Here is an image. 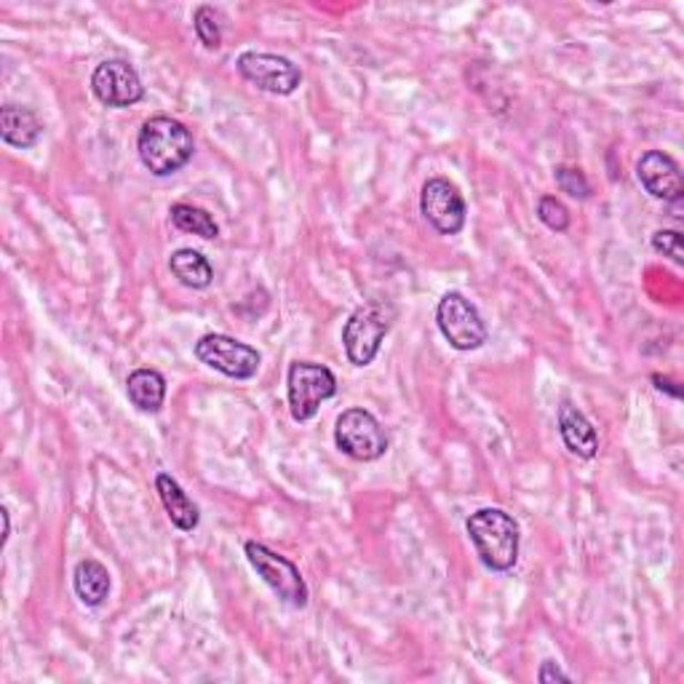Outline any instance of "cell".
I'll list each match as a JSON object with an SVG mask.
<instances>
[{
    "instance_id": "5",
    "label": "cell",
    "mask_w": 684,
    "mask_h": 684,
    "mask_svg": "<svg viewBox=\"0 0 684 684\" xmlns=\"http://www.w3.org/2000/svg\"><path fill=\"white\" fill-rule=\"evenodd\" d=\"M249 564H252L256 575L265 581L268 589L273 591L281 602L292 604V607H305L308 604V585L302 581L300 570L289 562L286 556H279L268 545L249 541L243 545Z\"/></svg>"
},
{
    "instance_id": "12",
    "label": "cell",
    "mask_w": 684,
    "mask_h": 684,
    "mask_svg": "<svg viewBox=\"0 0 684 684\" xmlns=\"http://www.w3.org/2000/svg\"><path fill=\"white\" fill-rule=\"evenodd\" d=\"M636 177H640L642 188L647 190L650 195L663 201H680L684 180H682V169L680 163L674 161L668 153H661V150H650L640 158L636 163Z\"/></svg>"
},
{
    "instance_id": "15",
    "label": "cell",
    "mask_w": 684,
    "mask_h": 684,
    "mask_svg": "<svg viewBox=\"0 0 684 684\" xmlns=\"http://www.w3.org/2000/svg\"><path fill=\"white\" fill-rule=\"evenodd\" d=\"M41 121H38L30 108L6 104V108L0 110V137H3V142L11 144V148H32V144L41 140Z\"/></svg>"
},
{
    "instance_id": "16",
    "label": "cell",
    "mask_w": 684,
    "mask_h": 684,
    "mask_svg": "<svg viewBox=\"0 0 684 684\" xmlns=\"http://www.w3.org/2000/svg\"><path fill=\"white\" fill-rule=\"evenodd\" d=\"M127 393L137 410L153 414L161 410L163 399H167V380H163V374L155 370H137L129 374Z\"/></svg>"
},
{
    "instance_id": "8",
    "label": "cell",
    "mask_w": 684,
    "mask_h": 684,
    "mask_svg": "<svg viewBox=\"0 0 684 684\" xmlns=\"http://www.w3.org/2000/svg\"><path fill=\"white\" fill-rule=\"evenodd\" d=\"M436 321L442 329L444 340L450 342L455 351H476L486 342V326L479 315L476 305L465 300L460 292H446L439 300Z\"/></svg>"
},
{
    "instance_id": "13",
    "label": "cell",
    "mask_w": 684,
    "mask_h": 684,
    "mask_svg": "<svg viewBox=\"0 0 684 684\" xmlns=\"http://www.w3.org/2000/svg\"><path fill=\"white\" fill-rule=\"evenodd\" d=\"M559 433H562L564 444L572 455L591 460L598 452V436L596 428L591 425V420L572 404L559 406Z\"/></svg>"
},
{
    "instance_id": "26",
    "label": "cell",
    "mask_w": 684,
    "mask_h": 684,
    "mask_svg": "<svg viewBox=\"0 0 684 684\" xmlns=\"http://www.w3.org/2000/svg\"><path fill=\"white\" fill-rule=\"evenodd\" d=\"M0 516H3V545L9 543V535H11V522H9V511H0Z\"/></svg>"
},
{
    "instance_id": "24",
    "label": "cell",
    "mask_w": 684,
    "mask_h": 684,
    "mask_svg": "<svg viewBox=\"0 0 684 684\" xmlns=\"http://www.w3.org/2000/svg\"><path fill=\"white\" fill-rule=\"evenodd\" d=\"M537 680H541L543 684H549V682H570V674H564V671L559 668L556 663L545 661L543 666H541V671H537Z\"/></svg>"
},
{
    "instance_id": "18",
    "label": "cell",
    "mask_w": 684,
    "mask_h": 684,
    "mask_svg": "<svg viewBox=\"0 0 684 684\" xmlns=\"http://www.w3.org/2000/svg\"><path fill=\"white\" fill-rule=\"evenodd\" d=\"M171 273L180 279V284L190 289H207L214 281V271L209 260L195 249H177L169 260Z\"/></svg>"
},
{
    "instance_id": "2",
    "label": "cell",
    "mask_w": 684,
    "mask_h": 684,
    "mask_svg": "<svg viewBox=\"0 0 684 684\" xmlns=\"http://www.w3.org/2000/svg\"><path fill=\"white\" fill-rule=\"evenodd\" d=\"M471 543L476 545V554L482 564L492 572H509L513 570L519 559V524L511 513L503 509H482L471 513L465 522Z\"/></svg>"
},
{
    "instance_id": "20",
    "label": "cell",
    "mask_w": 684,
    "mask_h": 684,
    "mask_svg": "<svg viewBox=\"0 0 684 684\" xmlns=\"http://www.w3.org/2000/svg\"><path fill=\"white\" fill-rule=\"evenodd\" d=\"M193 28L199 41L207 46V49H220L222 43V28H220V14L212 9V6H199L193 17Z\"/></svg>"
},
{
    "instance_id": "21",
    "label": "cell",
    "mask_w": 684,
    "mask_h": 684,
    "mask_svg": "<svg viewBox=\"0 0 684 684\" xmlns=\"http://www.w3.org/2000/svg\"><path fill=\"white\" fill-rule=\"evenodd\" d=\"M537 217H541L545 228L556 230V233H564L570 228V209L554 195H543L541 203H537Z\"/></svg>"
},
{
    "instance_id": "23",
    "label": "cell",
    "mask_w": 684,
    "mask_h": 684,
    "mask_svg": "<svg viewBox=\"0 0 684 684\" xmlns=\"http://www.w3.org/2000/svg\"><path fill=\"white\" fill-rule=\"evenodd\" d=\"M653 247H655V252H663L666 256H671L676 265H682L684 262L682 235L676 233V230H657V233L653 235Z\"/></svg>"
},
{
    "instance_id": "11",
    "label": "cell",
    "mask_w": 684,
    "mask_h": 684,
    "mask_svg": "<svg viewBox=\"0 0 684 684\" xmlns=\"http://www.w3.org/2000/svg\"><path fill=\"white\" fill-rule=\"evenodd\" d=\"M91 91L104 108H131L144 97V86L123 59H108L91 76Z\"/></svg>"
},
{
    "instance_id": "25",
    "label": "cell",
    "mask_w": 684,
    "mask_h": 684,
    "mask_svg": "<svg viewBox=\"0 0 684 684\" xmlns=\"http://www.w3.org/2000/svg\"><path fill=\"white\" fill-rule=\"evenodd\" d=\"M653 383H655L657 391H666V393H671V396H674V399L680 396V391H676L674 383H671L668 378H661V374H655V378H653Z\"/></svg>"
},
{
    "instance_id": "9",
    "label": "cell",
    "mask_w": 684,
    "mask_h": 684,
    "mask_svg": "<svg viewBox=\"0 0 684 684\" xmlns=\"http://www.w3.org/2000/svg\"><path fill=\"white\" fill-rule=\"evenodd\" d=\"M243 81L256 86L260 91L268 94H294L298 86L302 83V72L292 59L279 57V54H262V51H247L235 62Z\"/></svg>"
},
{
    "instance_id": "10",
    "label": "cell",
    "mask_w": 684,
    "mask_h": 684,
    "mask_svg": "<svg viewBox=\"0 0 684 684\" xmlns=\"http://www.w3.org/2000/svg\"><path fill=\"white\" fill-rule=\"evenodd\" d=\"M420 212L439 233L457 235L465 225V201L455 182L444 177H433L420 193Z\"/></svg>"
},
{
    "instance_id": "19",
    "label": "cell",
    "mask_w": 684,
    "mask_h": 684,
    "mask_svg": "<svg viewBox=\"0 0 684 684\" xmlns=\"http://www.w3.org/2000/svg\"><path fill=\"white\" fill-rule=\"evenodd\" d=\"M171 222H174V228H180L182 233H193L201 235V239H217L220 235V228H217L214 217L207 212V209L193 207V203H174L171 207Z\"/></svg>"
},
{
    "instance_id": "14",
    "label": "cell",
    "mask_w": 684,
    "mask_h": 684,
    "mask_svg": "<svg viewBox=\"0 0 684 684\" xmlns=\"http://www.w3.org/2000/svg\"><path fill=\"white\" fill-rule=\"evenodd\" d=\"M155 490H158V497H161L163 509H167L169 513L171 524H174L177 530L193 532L195 527H199V522H201L199 505L188 497V492L182 490V486L177 484L169 473H158Z\"/></svg>"
},
{
    "instance_id": "4",
    "label": "cell",
    "mask_w": 684,
    "mask_h": 684,
    "mask_svg": "<svg viewBox=\"0 0 684 684\" xmlns=\"http://www.w3.org/2000/svg\"><path fill=\"white\" fill-rule=\"evenodd\" d=\"M289 410L298 423L311 420L319 412L321 401L332 399L338 393V380H334L332 370L321 364H311V361H294L289 366Z\"/></svg>"
},
{
    "instance_id": "17",
    "label": "cell",
    "mask_w": 684,
    "mask_h": 684,
    "mask_svg": "<svg viewBox=\"0 0 684 684\" xmlns=\"http://www.w3.org/2000/svg\"><path fill=\"white\" fill-rule=\"evenodd\" d=\"M72 585H76V594L86 607H100L110 594V572L94 559H83V562H78Z\"/></svg>"
},
{
    "instance_id": "7",
    "label": "cell",
    "mask_w": 684,
    "mask_h": 684,
    "mask_svg": "<svg viewBox=\"0 0 684 684\" xmlns=\"http://www.w3.org/2000/svg\"><path fill=\"white\" fill-rule=\"evenodd\" d=\"M195 359L233 380H252L262 364L256 348L228 338V334H203L195 342Z\"/></svg>"
},
{
    "instance_id": "6",
    "label": "cell",
    "mask_w": 684,
    "mask_h": 684,
    "mask_svg": "<svg viewBox=\"0 0 684 684\" xmlns=\"http://www.w3.org/2000/svg\"><path fill=\"white\" fill-rule=\"evenodd\" d=\"M334 442H338L342 455L359 460V463L380 460L388 450V436L383 425L366 410L342 412L338 418V428H334Z\"/></svg>"
},
{
    "instance_id": "22",
    "label": "cell",
    "mask_w": 684,
    "mask_h": 684,
    "mask_svg": "<svg viewBox=\"0 0 684 684\" xmlns=\"http://www.w3.org/2000/svg\"><path fill=\"white\" fill-rule=\"evenodd\" d=\"M556 185H559V190H562V193L572 195V199L585 201L591 195V185H589V180H585V174L581 169L559 167L556 169Z\"/></svg>"
},
{
    "instance_id": "3",
    "label": "cell",
    "mask_w": 684,
    "mask_h": 684,
    "mask_svg": "<svg viewBox=\"0 0 684 684\" xmlns=\"http://www.w3.org/2000/svg\"><path fill=\"white\" fill-rule=\"evenodd\" d=\"M393 311L380 300H370L353 311L351 319L342 326V345H345L348 359L356 366H370L378 359L380 345H383L388 329H391Z\"/></svg>"
},
{
    "instance_id": "1",
    "label": "cell",
    "mask_w": 684,
    "mask_h": 684,
    "mask_svg": "<svg viewBox=\"0 0 684 684\" xmlns=\"http://www.w3.org/2000/svg\"><path fill=\"white\" fill-rule=\"evenodd\" d=\"M137 153L150 174L169 177L188 167L195 153V142L185 123L169 115H153L142 123L140 137H137Z\"/></svg>"
}]
</instances>
